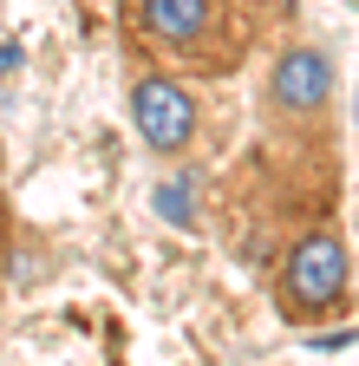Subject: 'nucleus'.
<instances>
[{"mask_svg":"<svg viewBox=\"0 0 359 366\" xmlns=\"http://www.w3.org/2000/svg\"><path fill=\"white\" fill-rule=\"evenodd\" d=\"M157 209L176 222V229H190L196 222V209H190V190H183V183H170V190H157Z\"/></svg>","mask_w":359,"mask_h":366,"instance_id":"39448f33","label":"nucleus"},{"mask_svg":"<svg viewBox=\"0 0 359 366\" xmlns=\"http://www.w3.org/2000/svg\"><path fill=\"white\" fill-rule=\"evenodd\" d=\"M333 59H327V46H313V39H288L275 66H268V112H275L281 124H313L327 105H333Z\"/></svg>","mask_w":359,"mask_h":366,"instance_id":"20e7f679","label":"nucleus"},{"mask_svg":"<svg viewBox=\"0 0 359 366\" xmlns=\"http://www.w3.org/2000/svg\"><path fill=\"white\" fill-rule=\"evenodd\" d=\"M14 66H20V46H14V39H0V72H14Z\"/></svg>","mask_w":359,"mask_h":366,"instance_id":"423d86ee","label":"nucleus"},{"mask_svg":"<svg viewBox=\"0 0 359 366\" xmlns=\"http://www.w3.org/2000/svg\"><path fill=\"white\" fill-rule=\"evenodd\" d=\"M131 124H138L144 151L183 157V151L196 144V131H203V105H196V92L176 79V72L151 66V72L131 79Z\"/></svg>","mask_w":359,"mask_h":366,"instance_id":"7ed1b4c3","label":"nucleus"},{"mask_svg":"<svg viewBox=\"0 0 359 366\" xmlns=\"http://www.w3.org/2000/svg\"><path fill=\"white\" fill-rule=\"evenodd\" d=\"M346 288H353V255H346V242L333 236V229H307V236L281 255L275 307H281V320H294V327H313V320L340 314Z\"/></svg>","mask_w":359,"mask_h":366,"instance_id":"f03ea898","label":"nucleus"},{"mask_svg":"<svg viewBox=\"0 0 359 366\" xmlns=\"http://www.w3.org/2000/svg\"><path fill=\"white\" fill-rule=\"evenodd\" d=\"M281 0H124V39L157 66L229 79L248 66Z\"/></svg>","mask_w":359,"mask_h":366,"instance_id":"f257e3e1","label":"nucleus"}]
</instances>
